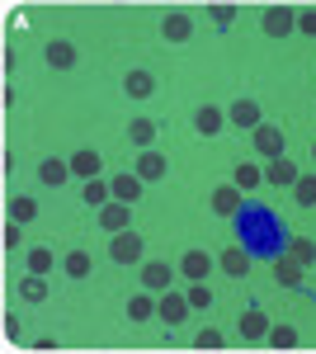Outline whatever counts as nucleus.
Wrapping results in <instances>:
<instances>
[{
  "label": "nucleus",
  "mask_w": 316,
  "mask_h": 354,
  "mask_svg": "<svg viewBox=\"0 0 316 354\" xmlns=\"http://www.w3.org/2000/svg\"><path fill=\"white\" fill-rule=\"evenodd\" d=\"M142 250H147L142 236L128 227V232H113V241H109V260H113V265H137V260H142Z\"/></svg>",
  "instance_id": "f257e3e1"
},
{
  "label": "nucleus",
  "mask_w": 316,
  "mask_h": 354,
  "mask_svg": "<svg viewBox=\"0 0 316 354\" xmlns=\"http://www.w3.org/2000/svg\"><path fill=\"white\" fill-rule=\"evenodd\" d=\"M260 28L269 33V38H288V33H297V10H288V5H269L260 15Z\"/></svg>",
  "instance_id": "f03ea898"
},
{
  "label": "nucleus",
  "mask_w": 316,
  "mask_h": 354,
  "mask_svg": "<svg viewBox=\"0 0 316 354\" xmlns=\"http://www.w3.org/2000/svg\"><path fill=\"white\" fill-rule=\"evenodd\" d=\"M189 312H194V302H189V293H170V288H165V293L156 298V317L165 322V326H180V322H185Z\"/></svg>",
  "instance_id": "7ed1b4c3"
},
{
  "label": "nucleus",
  "mask_w": 316,
  "mask_h": 354,
  "mask_svg": "<svg viewBox=\"0 0 316 354\" xmlns=\"http://www.w3.org/2000/svg\"><path fill=\"white\" fill-rule=\"evenodd\" d=\"M160 38H165V43H189V38H194V19H189L185 10H165Z\"/></svg>",
  "instance_id": "20e7f679"
},
{
  "label": "nucleus",
  "mask_w": 316,
  "mask_h": 354,
  "mask_svg": "<svg viewBox=\"0 0 316 354\" xmlns=\"http://www.w3.org/2000/svg\"><path fill=\"white\" fill-rule=\"evenodd\" d=\"M227 123H232V128H241V133H245V128L255 133V128L264 123V109L255 104V100H236V104L227 109Z\"/></svg>",
  "instance_id": "39448f33"
},
{
  "label": "nucleus",
  "mask_w": 316,
  "mask_h": 354,
  "mask_svg": "<svg viewBox=\"0 0 316 354\" xmlns=\"http://www.w3.org/2000/svg\"><path fill=\"white\" fill-rule=\"evenodd\" d=\"M95 218H100V227H104L109 236H113V232H128V222H132V203H118V198H109V203L100 208V213H95Z\"/></svg>",
  "instance_id": "423d86ee"
},
{
  "label": "nucleus",
  "mask_w": 316,
  "mask_h": 354,
  "mask_svg": "<svg viewBox=\"0 0 316 354\" xmlns=\"http://www.w3.org/2000/svg\"><path fill=\"white\" fill-rule=\"evenodd\" d=\"M212 265H217V255H208V250H185V260H180V274H185L189 283H203L212 274Z\"/></svg>",
  "instance_id": "0eeeda50"
},
{
  "label": "nucleus",
  "mask_w": 316,
  "mask_h": 354,
  "mask_svg": "<svg viewBox=\"0 0 316 354\" xmlns=\"http://www.w3.org/2000/svg\"><path fill=\"white\" fill-rule=\"evenodd\" d=\"M100 170H104V156H100L95 147L71 151V175H76V180H100Z\"/></svg>",
  "instance_id": "6e6552de"
},
{
  "label": "nucleus",
  "mask_w": 316,
  "mask_h": 354,
  "mask_svg": "<svg viewBox=\"0 0 316 354\" xmlns=\"http://www.w3.org/2000/svg\"><path fill=\"white\" fill-rule=\"evenodd\" d=\"M217 270L241 279V274H250V245H227V250H217Z\"/></svg>",
  "instance_id": "1a4fd4ad"
},
{
  "label": "nucleus",
  "mask_w": 316,
  "mask_h": 354,
  "mask_svg": "<svg viewBox=\"0 0 316 354\" xmlns=\"http://www.w3.org/2000/svg\"><path fill=\"white\" fill-rule=\"evenodd\" d=\"M250 137H255V151H260L264 161H279V156H284V133H279L274 123H260Z\"/></svg>",
  "instance_id": "9d476101"
},
{
  "label": "nucleus",
  "mask_w": 316,
  "mask_h": 354,
  "mask_svg": "<svg viewBox=\"0 0 316 354\" xmlns=\"http://www.w3.org/2000/svg\"><path fill=\"white\" fill-rule=\"evenodd\" d=\"M43 57H48V66H53V71H71L80 53H76V43H71V38H53V43L43 48Z\"/></svg>",
  "instance_id": "9b49d317"
},
{
  "label": "nucleus",
  "mask_w": 316,
  "mask_h": 354,
  "mask_svg": "<svg viewBox=\"0 0 316 354\" xmlns=\"http://www.w3.org/2000/svg\"><path fill=\"white\" fill-rule=\"evenodd\" d=\"M297 180H302V170H297V165L288 161V156H279V161H269L264 165V185H274V189H284V185H297Z\"/></svg>",
  "instance_id": "f8f14e48"
},
{
  "label": "nucleus",
  "mask_w": 316,
  "mask_h": 354,
  "mask_svg": "<svg viewBox=\"0 0 316 354\" xmlns=\"http://www.w3.org/2000/svg\"><path fill=\"white\" fill-rule=\"evenodd\" d=\"M241 208H245V203H241L236 185H217V189H212V213H217V218H241Z\"/></svg>",
  "instance_id": "ddd939ff"
},
{
  "label": "nucleus",
  "mask_w": 316,
  "mask_h": 354,
  "mask_svg": "<svg viewBox=\"0 0 316 354\" xmlns=\"http://www.w3.org/2000/svg\"><path fill=\"white\" fill-rule=\"evenodd\" d=\"M302 260H292L288 250L284 255H274V279H279V288H302Z\"/></svg>",
  "instance_id": "4468645a"
},
{
  "label": "nucleus",
  "mask_w": 316,
  "mask_h": 354,
  "mask_svg": "<svg viewBox=\"0 0 316 354\" xmlns=\"http://www.w3.org/2000/svg\"><path fill=\"white\" fill-rule=\"evenodd\" d=\"M175 283V270L165 265V260H147L142 265V288H151V293H165Z\"/></svg>",
  "instance_id": "2eb2a0df"
},
{
  "label": "nucleus",
  "mask_w": 316,
  "mask_h": 354,
  "mask_svg": "<svg viewBox=\"0 0 316 354\" xmlns=\"http://www.w3.org/2000/svg\"><path fill=\"white\" fill-rule=\"evenodd\" d=\"M151 90H156V76H151L147 66H132L128 76H123V95H128V100H147Z\"/></svg>",
  "instance_id": "dca6fc26"
},
{
  "label": "nucleus",
  "mask_w": 316,
  "mask_h": 354,
  "mask_svg": "<svg viewBox=\"0 0 316 354\" xmlns=\"http://www.w3.org/2000/svg\"><path fill=\"white\" fill-rule=\"evenodd\" d=\"M109 185H113V198H118V203H137V198H142V189H147V180H142L137 170H128V175H113Z\"/></svg>",
  "instance_id": "f3484780"
},
{
  "label": "nucleus",
  "mask_w": 316,
  "mask_h": 354,
  "mask_svg": "<svg viewBox=\"0 0 316 354\" xmlns=\"http://www.w3.org/2000/svg\"><path fill=\"white\" fill-rule=\"evenodd\" d=\"M241 335H245V345H255L269 335V317H264V307H245L241 312Z\"/></svg>",
  "instance_id": "a211bd4d"
},
{
  "label": "nucleus",
  "mask_w": 316,
  "mask_h": 354,
  "mask_svg": "<svg viewBox=\"0 0 316 354\" xmlns=\"http://www.w3.org/2000/svg\"><path fill=\"white\" fill-rule=\"evenodd\" d=\"M194 128H198L203 137L222 133V128H227V109H217V104H198V109H194Z\"/></svg>",
  "instance_id": "6ab92c4d"
},
{
  "label": "nucleus",
  "mask_w": 316,
  "mask_h": 354,
  "mask_svg": "<svg viewBox=\"0 0 316 354\" xmlns=\"http://www.w3.org/2000/svg\"><path fill=\"white\" fill-rule=\"evenodd\" d=\"M38 180H43L48 189H62V185L71 180V161H57V156H48V161H38Z\"/></svg>",
  "instance_id": "aec40b11"
},
{
  "label": "nucleus",
  "mask_w": 316,
  "mask_h": 354,
  "mask_svg": "<svg viewBox=\"0 0 316 354\" xmlns=\"http://www.w3.org/2000/svg\"><path fill=\"white\" fill-rule=\"evenodd\" d=\"M232 185H236L241 194H250V189H260L264 185V170L260 165H250V161H241L236 170H232Z\"/></svg>",
  "instance_id": "412c9836"
},
{
  "label": "nucleus",
  "mask_w": 316,
  "mask_h": 354,
  "mask_svg": "<svg viewBox=\"0 0 316 354\" xmlns=\"http://www.w3.org/2000/svg\"><path fill=\"white\" fill-rule=\"evenodd\" d=\"M128 142H132V147H142V151H151V142H156V123H151V118H132V123H128Z\"/></svg>",
  "instance_id": "4be33fe9"
},
{
  "label": "nucleus",
  "mask_w": 316,
  "mask_h": 354,
  "mask_svg": "<svg viewBox=\"0 0 316 354\" xmlns=\"http://www.w3.org/2000/svg\"><path fill=\"white\" fill-rule=\"evenodd\" d=\"M156 317V298H151V288L147 293H132L128 298V322H151Z\"/></svg>",
  "instance_id": "5701e85b"
},
{
  "label": "nucleus",
  "mask_w": 316,
  "mask_h": 354,
  "mask_svg": "<svg viewBox=\"0 0 316 354\" xmlns=\"http://www.w3.org/2000/svg\"><path fill=\"white\" fill-rule=\"evenodd\" d=\"M165 170H170V165H165V156H160V151H142V156H137V175H142L147 185H151V180H160Z\"/></svg>",
  "instance_id": "b1692460"
},
{
  "label": "nucleus",
  "mask_w": 316,
  "mask_h": 354,
  "mask_svg": "<svg viewBox=\"0 0 316 354\" xmlns=\"http://www.w3.org/2000/svg\"><path fill=\"white\" fill-rule=\"evenodd\" d=\"M80 194H85V203L100 213L109 198H113V185H109V180H85V189H80Z\"/></svg>",
  "instance_id": "393cba45"
},
{
  "label": "nucleus",
  "mask_w": 316,
  "mask_h": 354,
  "mask_svg": "<svg viewBox=\"0 0 316 354\" xmlns=\"http://www.w3.org/2000/svg\"><path fill=\"white\" fill-rule=\"evenodd\" d=\"M24 265H28V274H48L57 265V255L48 245H33V250H24Z\"/></svg>",
  "instance_id": "a878e982"
},
{
  "label": "nucleus",
  "mask_w": 316,
  "mask_h": 354,
  "mask_svg": "<svg viewBox=\"0 0 316 354\" xmlns=\"http://www.w3.org/2000/svg\"><path fill=\"white\" fill-rule=\"evenodd\" d=\"M33 218H38V198L15 194V198H10V222H33Z\"/></svg>",
  "instance_id": "bb28decb"
},
{
  "label": "nucleus",
  "mask_w": 316,
  "mask_h": 354,
  "mask_svg": "<svg viewBox=\"0 0 316 354\" xmlns=\"http://www.w3.org/2000/svg\"><path fill=\"white\" fill-rule=\"evenodd\" d=\"M19 298H24V302H43V298H48L43 274H24V279H19Z\"/></svg>",
  "instance_id": "cd10ccee"
},
{
  "label": "nucleus",
  "mask_w": 316,
  "mask_h": 354,
  "mask_svg": "<svg viewBox=\"0 0 316 354\" xmlns=\"http://www.w3.org/2000/svg\"><path fill=\"white\" fill-rule=\"evenodd\" d=\"M62 270H66V279H85L90 274V250H66Z\"/></svg>",
  "instance_id": "c85d7f7f"
},
{
  "label": "nucleus",
  "mask_w": 316,
  "mask_h": 354,
  "mask_svg": "<svg viewBox=\"0 0 316 354\" xmlns=\"http://www.w3.org/2000/svg\"><path fill=\"white\" fill-rule=\"evenodd\" d=\"M284 250H288L292 260H302V265H316V241H312V236H292Z\"/></svg>",
  "instance_id": "c756f323"
},
{
  "label": "nucleus",
  "mask_w": 316,
  "mask_h": 354,
  "mask_svg": "<svg viewBox=\"0 0 316 354\" xmlns=\"http://www.w3.org/2000/svg\"><path fill=\"white\" fill-rule=\"evenodd\" d=\"M292 198H297V208H316V175H302L292 185Z\"/></svg>",
  "instance_id": "7c9ffc66"
},
{
  "label": "nucleus",
  "mask_w": 316,
  "mask_h": 354,
  "mask_svg": "<svg viewBox=\"0 0 316 354\" xmlns=\"http://www.w3.org/2000/svg\"><path fill=\"white\" fill-rule=\"evenodd\" d=\"M264 340H269L274 350H292V345H297V330H292V326H269Z\"/></svg>",
  "instance_id": "2f4dec72"
},
{
  "label": "nucleus",
  "mask_w": 316,
  "mask_h": 354,
  "mask_svg": "<svg viewBox=\"0 0 316 354\" xmlns=\"http://www.w3.org/2000/svg\"><path fill=\"white\" fill-rule=\"evenodd\" d=\"M194 350H222V330L203 326V330H198V335H194Z\"/></svg>",
  "instance_id": "473e14b6"
},
{
  "label": "nucleus",
  "mask_w": 316,
  "mask_h": 354,
  "mask_svg": "<svg viewBox=\"0 0 316 354\" xmlns=\"http://www.w3.org/2000/svg\"><path fill=\"white\" fill-rule=\"evenodd\" d=\"M212 24L232 28V24H236V5H212Z\"/></svg>",
  "instance_id": "72a5a7b5"
},
{
  "label": "nucleus",
  "mask_w": 316,
  "mask_h": 354,
  "mask_svg": "<svg viewBox=\"0 0 316 354\" xmlns=\"http://www.w3.org/2000/svg\"><path fill=\"white\" fill-rule=\"evenodd\" d=\"M297 33L316 38V10H297Z\"/></svg>",
  "instance_id": "f704fd0d"
},
{
  "label": "nucleus",
  "mask_w": 316,
  "mask_h": 354,
  "mask_svg": "<svg viewBox=\"0 0 316 354\" xmlns=\"http://www.w3.org/2000/svg\"><path fill=\"white\" fill-rule=\"evenodd\" d=\"M189 302H194V307H208V302H212L208 283H189Z\"/></svg>",
  "instance_id": "c9c22d12"
},
{
  "label": "nucleus",
  "mask_w": 316,
  "mask_h": 354,
  "mask_svg": "<svg viewBox=\"0 0 316 354\" xmlns=\"http://www.w3.org/2000/svg\"><path fill=\"white\" fill-rule=\"evenodd\" d=\"M19 227H24V222H10V227H5V245H10V250L19 245Z\"/></svg>",
  "instance_id": "e433bc0d"
},
{
  "label": "nucleus",
  "mask_w": 316,
  "mask_h": 354,
  "mask_svg": "<svg viewBox=\"0 0 316 354\" xmlns=\"http://www.w3.org/2000/svg\"><path fill=\"white\" fill-rule=\"evenodd\" d=\"M312 161H316V142H312Z\"/></svg>",
  "instance_id": "4c0bfd02"
}]
</instances>
